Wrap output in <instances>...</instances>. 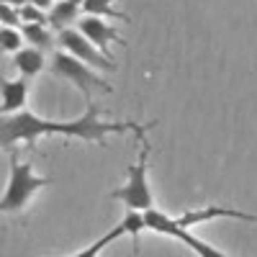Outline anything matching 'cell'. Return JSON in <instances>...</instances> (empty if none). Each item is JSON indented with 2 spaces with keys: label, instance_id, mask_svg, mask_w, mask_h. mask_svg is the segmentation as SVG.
<instances>
[{
  "label": "cell",
  "instance_id": "1",
  "mask_svg": "<svg viewBox=\"0 0 257 257\" xmlns=\"http://www.w3.org/2000/svg\"><path fill=\"white\" fill-rule=\"evenodd\" d=\"M155 123L142 126L134 121H103L100 108L90 100L82 116L75 121H49L31 113L29 108L18 113H0V149H16V144H26L29 149H36V142L41 137H70V139H82L93 144H105L108 134H126L134 132L137 139L147 134V128Z\"/></svg>",
  "mask_w": 257,
  "mask_h": 257
},
{
  "label": "cell",
  "instance_id": "2",
  "mask_svg": "<svg viewBox=\"0 0 257 257\" xmlns=\"http://www.w3.org/2000/svg\"><path fill=\"white\" fill-rule=\"evenodd\" d=\"M8 155H11V173H8L6 193L0 198V213H21L41 188H47L52 183V178L36 175L34 165L21 160L16 149H11Z\"/></svg>",
  "mask_w": 257,
  "mask_h": 257
},
{
  "label": "cell",
  "instance_id": "3",
  "mask_svg": "<svg viewBox=\"0 0 257 257\" xmlns=\"http://www.w3.org/2000/svg\"><path fill=\"white\" fill-rule=\"evenodd\" d=\"M139 155H137V162L128 165L126 170V183L113 188L108 193V198L113 201H121L128 211H149L155 208V196L152 190H149V178H147V167H149V152H152V147H149V139L147 134L139 139Z\"/></svg>",
  "mask_w": 257,
  "mask_h": 257
},
{
  "label": "cell",
  "instance_id": "4",
  "mask_svg": "<svg viewBox=\"0 0 257 257\" xmlns=\"http://www.w3.org/2000/svg\"><path fill=\"white\" fill-rule=\"evenodd\" d=\"M49 72H52L54 77H62V80L72 82L75 88L82 93L85 103L93 100V93H111V90H113L111 85L90 67V64H85L82 59L72 57L70 52H64V49H59V52L52 54V59H49Z\"/></svg>",
  "mask_w": 257,
  "mask_h": 257
},
{
  "label": "cell",
  "instance_id": "5",
  "mask_svg": "<svg viewBox=\"0 0 257 257\" xmlns=\"http://www.w3.org/2000/svg\"><path fill=\"white\" fill-rule=\"evenodd\" d=\"M144 224L149 231H155V234H165V237H173L178 242H183L185 247H190L193 252H196L198 257H226L224 252H219L216 247H211L206 244L203 239H198L196 234H190V229L180 226L178 219H170L167 213L157 211V208H149L144 211Z\"/></svg>",
  "mask_w": 257,
  "mask_h": 257
},
{
  "label": "cell",
  "instance_id": "6",
  "mask_svg": "<svg viewBox=\"0 0 257 257\" xmlns=\"http://www.w3.org/2000/svg\"><path fill=\"white\" fill-rule=\"evenodd\" d=\"M57 44L64 49V52H70L72 57L82 59L85 64H90L93 70H116V64H113V57L108 54H103L93 41H88L77 29H64L57 34Z\"/></svg>",
  "mask_w": 257,
  "mask_h": 257
},
{
  "label": "cell",
  "instance_id": "7",
  "mask_svg": "<svg viewBox=\"0 0 257 257\" xmlns=\"http://www.w3.org/2000/svg\"><path fill=\"white\" fill-rule=\"evenodd\" d=\"M77 31L88 39V41H93V44H95L103 54H108V57H111V52H108L111 44L126 47V41L121 39V34H118L105 18H98V16H82V18L77 21Z\"/></svg>",
  "mask_w": 257,
  "mask_h": 257
},
{
  "label": "cell",
  "instance_id": "8",
  "mask_svg": "<svg viewBox=\"0 0 257 257\" xmlns=\"http://www.w3.org/2000/svg\"><path fill=\"white\" fill-rule=\"evenodd\" d=\"M213 219H239V221H257V213H247V211H239V208H231V206H203V208H193L188 213L178 219L180 226L190 229L196 224H206V221H213Z\"/></svg>",
  "mask_w": 257,
  "mask_h": 257
},
{
  "label": "cell",
  "instance_id": "9",
  "mask_svg": "<svg viewBox=\"0 0 257 257\" xmlns=\"http://www.w3.org/2000/svg\"><path fill=\"white\" fill-rule=\"evenodd\" d=\"M29 100V77H0V113H18Z\"/></svg>",
  "mask_w": 257,
  "mask_h": 257
},
{
  "label": "cell",
  "instance_id": "10",
  "mask_svg": "<svg viewBox=\"0 0 257 257\" xmlns=\"http://www.w3.org/2000/svg\"><path fill=\"white\" fill-rule=\"evenodd\" d=\"M13 67L18 70L21 77H36L41 70L47 67V59H44V52L41 49H34V47H21L16 54H13Z\"/></svg>",
  "mask_w": 257,
  "mask_h": 257
},
{
  "label": "cell",
  "instance_id": "11",
  "mask_svg": "<svg viewBox=\"0 0 257 257\" xmlns=\"http://www.w3.org/2000/svg\"><path fill=\"white\" fill-rule=\"evenodd\" d=\"M80 13H82V6L72 3V0H57L52 6V11L47 13L49 16V29L52 31H64V29H72L75 21H80Z\"/></svg>",
  "mask_w": 257,
  "mask_h": 257
},
{
  "label": "cell",
  "instance_id": "12",
  "mask_svg": "<svg viewBox=\"0 0 257 257\" xmlns=\"http://www.w3.org/2000/svg\"><path fill=\"white\" fill-rule=\"evenodd\" d=\"M21 36L29 47L34 49H41V52H49L57 47V36L49 26L44 24H21Z\"/></svg>",
  "mask_w": 257,
  "mask_h": 257
},
{
  "label": "cell",
  "instance_id": "13",
  "mask_svg": "<svg viewBox=\"0 0 257 257\" xmlns=\"http://www.w3.org/2000/svg\"><path fill=\"white\" fill-rule=\"evenodd\" d=\"M123 234H126V224H123V219L111 229V231H105L103 234V237L100 239H95L90 247H85V249H80V252H75L72 257H100V252L105 249V247H108V244H113L116 239H121L123 237Z\"/></svg>",
  "mask_w": 257,
  "mask_h": 257
},
{
  "label": "cell",
  "instance_id": "14",
  "mask_svg": "<svg viewBox=\"0 0 257 257\" xmlns=\"http://www.w3.org/2000/svg\"><path fill=\"white\" fill-rule=\"evenodd\" d=\"M82 13L85 16H98V18H116V21H128L126 13L113 8V0H82Z\"/></svg>",
  "mask_w": 257,
  "mask_h": 257
},
{
  "label": "cell",
  "instance_id": "15",
  "mask_svg": "<svg viewBox=\"0 0 257 257\" xmlns=\"http://www.w3.org/2000/svg\"><path fill=\"white\" fill-rule=\"evenodd\" d=\"M123 224H126V234L132 237L134 257H139V231L147 229V224H144V213H142V211H126Z\"/></svg>",
  "mask_w": 257,
  "mask_h": 257
},
{
  "label": "cell",
  "instance_id": "16",
  "mask_svg": "<svg viewBox=\"0 0 257 257\" xmlns=\"http://www.w3.org/2000/svg\"><path fill=\"white\" fill-rule=\"evenodd\" d=\"M24 44V36H21L18 29H11V26H0V52H11L16 54Z\"/></svg>",
  "mask_w": 257,
  "mask_h": 257
},
{
  "label": "cell",
  "instance_id": "17",
  "mask_svg": "<svg viewBox=\"0 0 257 257\" xmlns=\"http://www.w3.org/2000/svg\"><path fill=\"white\" fill-rule=\"evenodd\" d=\"M18 16H21V24H44V26H49V16H47V11L36 8L34 3L21 6V8H18Z\"/></svg>",
  "mask_w": 257,
  "mask_h": 257
},
{
  "label": "cell",
  "instance_id": "18",
  "mask_svg": "<svg viewBox=\"0 0 257 257\" xmlns=\"http://www.w3.org/2000/svg\"><path fill=\"white\" fill-rule=\"evenodd\" d=\"M0 26H11V29H18L21 26V16H18V8L8 6V3H0Z\"/></svg>",
  "mask_w": 257,
  "mask_h": 257
},
{
  "label": "cell",
  "instance_id": "19",
  "mask_svg": "<svg viewBox=\"0 0 257 257\" xmlns=\"http://www.w3.org/2000/svg\"><path fill=\"white\" fill-rule=\"evenodd\" d=\"M29 3H34L36 8H41V11H47V13H49V11H52V6L57 3V0H29Z\"/></svg>",
  "mask_w": 257,
  "mask_h": 257
},
{
  "label": "cell",
  "instance_id": "20",
  "mask_svg": "<svg viewBox=\"0 0 257 257\" xmlns=\"http://www.w3.org/2000/svg\"><path fill=\"white\" fill-rule=\"evenodd\" d=\"M3 3H8V6H13V8H21V6H26L29 0H3Z\"/></svg>",
  "mask_w": 257,
  "mask_h": 257
},
{
  "label": "cell",
  "instance_id": "21",
  "mask_svg": "<svg viewBox=\"0 0 257 257\" xmlns=\"http://www.w3.org/2000/svg\"><path fill=\"white\" fill-rule=\"evenodd\" d=\"M72 3H77V6H82V0H72Z\"/></svg>",
  "mask_w": 257,
  "mask_h": 257
}]
</instances>
